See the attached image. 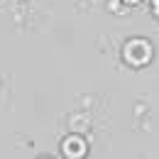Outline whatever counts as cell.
<instances>
[{
  "label": "cell",
  "instance_id": "obj_4",
  "mask_svg": "<svg viewBox=\"0 0 159 159\" xmlns=\"http://www.w3.org/2000/svg\"><path fill=\"white\" fill-rule=\"evenodd\" d=\"M122 2H127V5H137V2H142V0H122Z\"/></svg>",
  "mask_w": 159,
  "mask_h": 159
},
{
  "label": "cell",
  "instance_id": "obj_3",
  "mask_svg": "<svg viewBox=\"0 0 159 159\" xmlns=\"http://www.w3.org/2000/svg\"><path fill=\"white\" fill-rule=\"evenodd\" d=\"M152 12L159 15V0H152Z\"/></svg>",
  "mask_w": 159,
  "mask_h": 159
},
{
  "label": "cell",
  "instance_id": "obj_1",
  "mask_svg": "<svg viewBox=\"0 0 159 159\" xmlns=\"http://www.w3.org/2000/svg\"><path fill=\"white\" fill-rule=\"evenodd\" d=\"M122 57H125V61L130 66H144L152 59V47H149V42H144V39H130L125 44Z\"/></svg>",
  "mask_w": 159,
  "mask_h": 159
},
{
  "label": "cell",
  "instance_id": "obj_2",
  "mask_svg": "<svg viewBox=\"0 0 159 159\" xmlns=\"http://www.w3.org/2000/svg\"><path fill=\"white\" fill-rule=\"evenodd\" d=\"M64 154L66 157H83L86 154V142L76 135H71V137H66L64 142Z\"/></svg>",
  "mask_w": 159,
  "mask_h": 159
}]
</instances>
